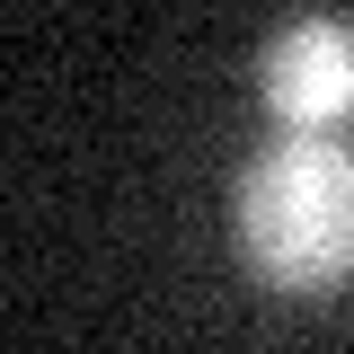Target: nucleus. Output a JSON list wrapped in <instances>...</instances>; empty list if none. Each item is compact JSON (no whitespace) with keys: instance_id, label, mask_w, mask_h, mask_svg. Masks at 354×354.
Segmentation results:
<instances>
[{"instance_id":"1","label":"nucleus","mask_w":354,"mask_h":354,"mask_svg":"<svg viewBox=\"0 0 354 354\" xmlns=\"http://www.w3.org/2000/svg\"><path fill=\"white\" fill-rule=\"evenodd\" d=\"M230 239L274 292H337L354 274V151L328 133H283L230 186Z\"/></svg>"},{"instance_id":"2","label":"nucleus","mask_w":354,"mask_h":354,"mask_svg":"<svg viewBox=\"0 0 354 354\" xmlns=\"http://www.w3.org/2000/svg\"><path fill=\"white\" fill-rule=\"evenodd\" d=\"M257 97L292 133H337L354 115V27L346 18H283L257 44Z\"/></svg>"}]
</instances>
